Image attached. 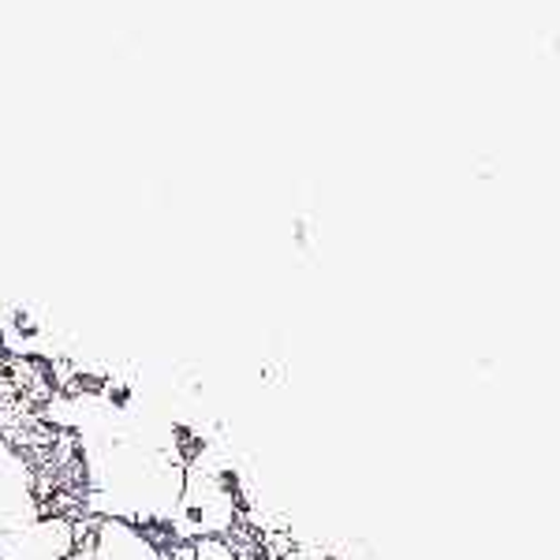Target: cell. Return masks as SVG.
<instances>
[{
	"instance_id": "obj_1",
	"label": "cell",
	"mask_w": 560,
	"mask_h": 560,
	"mask_svg": "<svg viewBox=\"0 0 560 560\" xmlns=\"http://www.w3.org/2000/svg\"><path fill=\"white\" fill-rule=\"evenodd\" d=\"M42 520V501L34 493L31 464L0 441V560H15L26 535Z\"/></svg>"
},
{
	"instance_id": "obj_2",
	"label": "cell",
	"mask_w": 560,
	"mask_h": 560,
	"mask_svg": "<svg viewBox=\"0 0 560 560\" xmlns=\"http://www.w3.org/2000/svg\"><path fill=\"white\" fill-rule=\"evenodd\" d=\"M83 546L86 560H168L165 549L128 520H94Z\"/></svg>"
},
{
	"instance_id": "obj_3",
	"label": "cell",
	"mask_w": 560,
	"mask_h": 560,
	"mask_svg": "<svg viewBox=\"0 0 560 560\" xmlns=\"http://www.w3.org/2000/svg\"><path fill=\"white\" fill-rule=\"evenodd\" d=\"M195 546V560H266L258 553V546H240L236 538H198Z\"/></svg>"
}]
</instances>
